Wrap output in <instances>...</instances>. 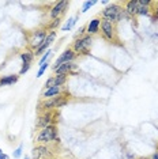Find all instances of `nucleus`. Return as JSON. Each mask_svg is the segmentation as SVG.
I'll return each mask as SVG.
<instances>
[{
  "label": "nucleus",
  "mask_w": 158,
  "mask_h": 159,
  "mask_svg": "<svg viewBox=\"0 0 158 159\" xmlns=\"http://www.w3.org/2000/svg\"><path fill=\"white\" fill-rule=\"evenodd\" d=\"M35 144H42V146H51V144H56L60 142L59 133H57V125L52 124L46 128H42L37 132L34 137Z\"/></svg>",
  "instance_id": "obj_1"
},
{
  "label": "nucleus",
  "mask_w": 158,
  "mask_h": 159,
  "mask_svg": "<svg viewBox=\"0 0 158 159\" xmlns=\"http://www.w3.org/2000/svg\"><path fill=\"white\" fill-rule=\"evenodd\" d=\"M124 15H127V14L124 12V8L118 3H110L109 6H106L101 11V19L108 20V22L113 25L120 22Z\"/></svg>",
  "instance_id": "obj_2"
},
{
  "label": "nucleus",
  "mask_w": 158,
  "mask_h": 159,
  "mask_svg": "<svg viewBox=\"0 0 158 159\" xmlns=\"http://www.w3.org/2000/svg\"><path fill=\"white\" fill-rule=\"evenodd\" d=\"M93 45V37L89 34H85L82 37H77L72 42V50L78 56L90 55V49Z\"/></svg>",
  "instance_id": "obj_3"
},
{
  "label": "nucleus",
  "mask_w": 158,
  "mask_h": 159,
  "mask_svg": "<svg viewBox=\"0 0 158 159\" xmlns=\"http://www.w3.org/2000/svg\"><path fill=\"white\" fill-rule=\"evenodd\" d=\"M46 35H48L46 27H40V29H35V30L30 31V33H29V37H27L29 49H31L33 52H35L40 46L44 44Z\"/></svg>",
  "instance_id": "obj_4"
},
{
  "label": "nucleus",
  "mask_w": 158,
  "mask_h": 159,
  "mask_svg": "<svg viewBox=\"0 0 158 159\" xmlns=\"http://www.w3.org/2000/svg\"><path fill=\"white\" fill-rule=\"evenodd\" d=\"M31 159H52L55 157V151L51 146H42V144H35L31 148Z\"/></svg>",
  "instance_id": "obj_5"
},
{
  "label": "nucleus",
  "mask_w": 158,
  "mask_h": 159,
  "mask_svg": "<svg viewBox=\"0 0 158 159\" xmlns=\"http://www.w3.org/2000/svg\"><path fill=\"white\" fill-rule=\"evenodd\" d=\"M68 7H70V2H66V0L56 2L55 4L51 7V10H49V18H51V20L57 19V18H62L64 14L67 12Z\"/></svg>",
  "instance_id": "obj_6"
},
{
  "label": "nucleus",
  "mask_w": 158,
  "mask_h": 159,
  "mask_svg": "<svg viewBox=\"0 0 158 159\" xmlns=\"http://www.w3.org/2000/svg\"><path fill=\"white\" fill-rule=\"evenodd\" d=\"M78 57V55L72 50V48H67L64 50L63 53H60V56L56 59L55 64H53V71L56 70V68H59L62 64H66V63H74L75 59Z\"/></svg>",
  "instance_id": "obj_7"
},
{
  "label": "nucleus",
  "mask_w": 158,
  "mask_h": 159,
  "mask_svg": "<svg viewBox=\"0 0 158 159\" xmlns=\"http://www.w3.org/2000/svg\"><path fill=\"white\" fill-rule=\"evenodd\" d=\"M100 30H101V35L104 37V39H106V41L112 42L116 38V25L108 22V20H102Z\"/></svg>",
  "instance_id": "obj_8"
},
{
  "label": "nucleus",
  "mask_w": 158,
  "mask_h": 159,
  "mask_svg": "<svg viewBox=\"0 0 158 159\" xmlns=\"http://www.w3.org/2000/svg\"><path fill=\"white\" fill-rule=\"evenodd\" d=\"M53 116H55V111H44L38 116L37 118V124H35V129L40 131L42 128H46V126L55 124L53 122Z\"/></svg>",
  "instance_id": "obj_9"
},
{
  "label": "nucleus",
  "mask_w": 158,
  "mask_h": 159,
  "mask_svg": "<svg viewBox=\"0 0 158 159\" xmlns=\"http://www.w3.org/2000/svg\"><path fill=\"white\" fill-rule=\"evenodd\" d=\"M78 71V64L74 63H66V64H62L59 68L55 70V75H59V74H63V75H75V72Z\"/></svg>",
  "instance_id": "obj_10"
},
{
  "label": "nucleus",
  "mask_w": 158,
  "mask_h": 159,
  "mask_svg": "<svg viewBox=\"0 0 158 159\" xmlns=\"http://www.w3.org/2000/svg\"><path fill=\"white\" fill-rule=\"evenodd\" d=\"M101 22L102 19L101 18H93L90 22L87 23V26H86V34L89 35H95L100 33V27H101Z\"/></svg>",
  "instance_id": "obj_11"
},
{
  "label": "nucleus",
  "mask_w": 158,
  "mask_h": 159,
  "mask_svg": "<svg viewBox=\"0 0 158 159\" xmlns=\"http://www.w3.org/2000/svg\"><path fill=\"white\" fill-rule=\"evenodd\" d=\"M64 91H63V87H57V86H53L51 89H46L42 91L41 94V98L42 99H51V98H55V97H59L62 95Z\"/></svg>",
  "instance_id": "obj_12"
},
{
  "label": "nucleus",
  "mask_w": 158,
  "mask_h": 159,
  "mask_svg": "<svg viewBox=\"0 0 158 159\" xmlns=\"http://www.w3.org/2000/svg\"><path fill=\"white\" fill-rule=\"evenodd\" d=\"M19 80V75L18 74H8V75H3L0 76V86H12Z\"/></svg>",
  "instance_id": "obj_13"
},
{
  "label": "nucleus",
  "mask_w": 158,
  "mask_h": 159,
  "mask_svg": "<svg viewBox=\"0 0 158 159\" xmlns=\"http://www.w3.org/2000/svg\"><path fill=\"white\" fill-rule=\"evenodd\" d=\"M138 2L136 0H128L125 2V6H124V12L127 14L128 16H135L136 12H138Z\"/></svg>",
  "instance_id": "obj_14"
},
{
  "label": "nucleus",
  "mask_w": 158,
  "mask_h": 159,
  "mask_svg": "<svg viewBox=\"0 0 158 159\" xmlns=\"http://www.w3.org/2000/svg\"><path fill=\"white\" fill-rule=\"evenodd\" d=\"M21 57V60H22V66H31V63H33V60H34V52L31 49H26V50H23L22 53L19 55Z\"/></svg>",
  "instance_id": "obj_15"
},
{
  "label": "nucleus",
  "mask_w": 158,
  "mask_h": 159,
  "mask_svg": "<svg viewBox=\"0 0 158 159\" xmlns=\"http://www.w3.org/2000/svg\"><path fill=\"white\" fill-rule=\"evenodd\" d=\"M78 19H79V12L75 16H71V18H68V20L66 23L62 26V29L60 30L63 31V33H66V31H70V30H72L74 29V26L77 25V22H78Z\"/></svg>",
  "instance_id": "obj_16"
},
{
  "label": "nucleus",
  "mask_w": 158,
  "mask_h": 159,
  "mask_svg": "<svg viewBox=\"0 0 158 159\" xmlns=\"http://www.w3.org/2000/svg\"><path fill=\"white\" fill-rule=\"evenodd\" d=\"M53 78H55V86H57V87H64V84L68 80V75H63V74L53 75Z\"/></svg>",
  "instance_id": "obj_17"
},
{
  "label": "nucleus",
  "mask_w": 158,
  "mask_h": 159,
  "mask_svg": "<svg viewBox=\"0 0 158 159\" xmlns=\"http://www.w3.org/2000/svg\"><path fill=\"white\" fill-rule=\"evenodd\" d=\"M60 25H62V18L53 19V20H51V22L46 25V30H49V31H56L57 27H60Z\"/></svg>",
  "instance_id": "obj_18"
},
{
  "label": "nucleus",
  "mask_w": 158,
  "mask_h": 159,
  "mask_svg": "<svg viewBox=\"0 0 158 159\" xmlns=\"http://www.w3.org/2000/svg\"><path fill=\"white\" fill-rule=\"evenodd\" d=\"M53 55V50L52 49H48L46 52L42 55L41 57H40V61H38V67L40 66H42V64H45V63H48V61H51V57Z\"/></svg>",
  "instance_id": "obj_19"
},
{
  "label": "nucleus",
  "mask_w": 158,
  "mask_h": 159,
  "mask_svg": "<svg viewBox=\"0 0 158 159\" xmlns=\"http://www.w3.org/2000/svg\"><path fill=\"white\" fill-rule=\"evenodd\" d=\"M150 14H151V7H138V12H136L138 16H150Z\"/></svg>",
  "instance_id": "obj_20"
},
{
  "label": "nucleus",
  "mask_w": 158,
  "mask_h": 159,
  "mask_svg": "<svg viewBox=\"0 0 158 159\" xmlns=\"http://www.w3.org/2000/svg\"><path fill=\"white\" fill-rule=\"evenodd\" d=\"M95 4H97L95 0H87V2H85L83 4H82V10H81V12H87L89 10H90L91 7H94Z\"/></svg>",
  "instance_id": "obj_21"
},
{
  "label": "nucleus",
  "mask_w": 158,
  "mask_h": 159,
  "mask_svg": "<svg viewBox=\"0 0 158 159\" xmlns=\"http://www.w3.org/2000/svg\"><path fill=\"white\" fill-rule=\"evenodd\" d=\"M12 157H14V159H21L23 157V144H19V146L14 150Z\"/></svg>",
  "instance_id": "obj_22"
},
{
  "label": "nucleus",
  "mask_w": 158,
  "mask_h": 159,
  "mask_svg": "<svg viewBox=\"0 0 158 159\" xmlns=\"http://www.w3.org/2000/svg\"><path fill=\"white\" fill-rule=\"evenodd\" d=\"M49 64H51V61H48V63H45V64H42V66H40V67H38V71H37V75H35V78H41L42 75H44L45 72H46V70H48Z\"/></svg>",
  "instance_id": "obj_23"
},
{
  "label": "nucleus",
  "mask_w": 158,
  "mask_h": 159,
  "mask_svg": "<svg viewBox=\"0 0 158 159\" xmlns=\"http://www.w3.org/2000/svg\"><path fill=\"white\" fill-rule=\"evenodd\" d=\"M67 103H68V97H66L64 94H62V95L59 97V102H57V109H62V107H64Z\"/></svg>",
  "instance_id": "obj_24"
},
{
  "label": "nucleus",
  "mask_w": 158,
  "mask_h": 159,
  "mask_svg": "<svg viewBox=\"0 0 158 159\" xmlns=\"http://www.w3.org/2000/svg\"><path fill=\"white\" fill-rule=\"evenodd\" d=\"M53 86H55V78H53V76H49L48 79H46V82L44 83V90L51 89V87H53Z\"/></svg>",
  "instance_id": "obj_25"
},
{
  "label": "nucleus",
  "mask_w": 158,
  "mask_h": 159,
  "mask_svg": "<svg viewBox=\"0 0 158 159\" xmlns=\"http://www.w3.org/2000/svg\"><path fill=\"white\" fill-rule=\"evenodd\" d=\"M138 2V6H143V7H151L154 3L151 0H136Z\"/></svg>",
  "instance_id": "obj_26"
},
{
  "label": "nucleus",
  "mask_w": 158,
  "mask_h": 159,
  "mask_svg": "<svg viewBox=\"0 0 158 159\" xmlns=\"http://www.w3.org/2000/svg\"><path fill=\"white\" fill-rule=\"evenodd\" d=\"M0 159H10L8 155L3 152V150H2V148H0Z\"/></svg>",
  "instance_id": "obj_27"
},
{
  "label": "nucleus",
  "mask_w": 158,
  "mask_h": 159,
  "mask_svg": "<svg viewBox=\"0 0 158 159\" xmlns=\"http://www.w3.org/2000/svg\"><path fill=\"white\" fill-rule=\"evenodd\" d=\"M150 159H158V151L153 152V154H151V157H150Z\"/></svg>",
  "instance_id": "obj_28"
},
{
  "label": "nucleus",
  "mask_w": 158,
  "mask_h": 159,
  "mask_svg": "<svg viewBox=\"0 0 158 159\" xmlns=\"http://www.w3.org/2000/svg\"><path fill=\"white\" fill-rule=\"evenodd\" d=\"M101 4L106 7V6H109V4H110V2H108V0H102V2H101Z\"/></svg>",
  "instance_id": "obj_29"
},
{
  "label": "nucleus",
  "mask_w": 158,
  "mask_h": 159,
  "mask_svg": "<svg viewBox=\"0 0 158 159\" xmlns=\"http://www.w3.org/2000/svg\"><path fill=\"white\" fill-rule=\"evenodd\" d=\"M23 159H31V158L29 157V155H25V157H23Z\"/></svg>",
  "instance_id": "obj_30"
},
{
  "label": "nucleus",
  "mask_w": 158,
  "mask_h": 159,
  "mask_svg": "<svg viewBox=\"0 0 158 159\" xmlns=\"http://www.w3.org/2000/svg\"><path fill=\"white\" fill-rule=\"evenodd\" d=\"M136 159H150V157H149V158H146V157H143V158H136Z\"/></svg>",
  "instance_id": "obj_31"
},
{
  "label": "nucleus",
  "mask_w": 158,
  "mask_h": 159,
  "mask_svg": "<svg viewBox=\"0 0 158 159\" xmlns=\"http://www.w3.org/2000/svg\"><path fill=\"white\" fill-rule=\"evenodd\" d=\"M52 159H60V158H52Z\"/></svg>",
  "instance_id": "obj_32"
},
{
  "label": "nucleus",
  "mask_w": 158,
  "mask_h": 159,
  "mask_svg": "<svg viewBox=\"0 0 158 159\" xmlns=\"http://www.w3.org/2000/svg\"><path fill=\"white\" fill-rule=\"evenodd\" d=\"M0 87H2V86H0Z\"/></svg>",
  "instance_id": "obj_33"
}]
</instances>
